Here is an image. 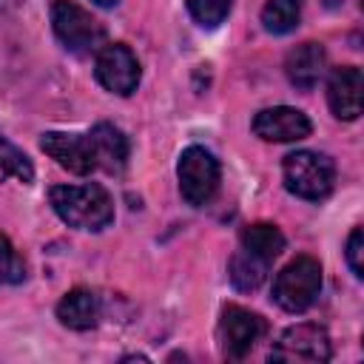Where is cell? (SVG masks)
I'll return each instance as SVG.
<instances>
[{
    "label": "cell",
    "mask_w": 364,
    "mask_h": 364,
    "mask_svg": "<svg viewBox=\"0 0 364 364\" xmlns=\"http://www.w3.org/2000/svg\"><path fill=\"white\" fill-rule=\"evenodd\" d=\"M48 202L54 213L77 230L100 233L114 222V199L100 182L54 185L48 191Z\"/></svg>",
    "instance_id": "obj_1"
},
{
    "label": "cell",
    "mask_w": 364,
    "mask_h": 364,
    "mask_svg": "<svg viewBox=\"0 0 364 364\" xmlns=\"http://www.w3.org/2000/svg\"><path fill=\"white\" fill-rule=\"evenodd\" d=\"M282 176H284V188L307 202H321L333 193L336 185V162L327 154L318 151H293L284 156L282 162Z\"/></svg>",
    "instance_id": "obj_2"
},
{
    "label": "cell",
    "mask_w": 364,
    "mask_h": 364,
    "mask_svg": "<svg viewBox=\"0 0 364 364\" xmlns=\"http://www.w3.org/2000/svg\"><path fill=\"white\" fill-rule=\"evenodd\" d=\"M318 293H321V264L307 253L290 259L276 273L270 287L273 301L287 313H304L307 307L316 304Z\"/></svg>",
    "instance_id": "obj_3"
},
{
    "label": "cell",
    "mask_w": 364,
    "mask_h": 364,
    "mask_svg": "<svg viewBox=\"0 0 364 364\" xmlns=\"http://www.w3.org/2000/svg\"><path fill=\"white\" fill-rule=\"evenodd\" d=\"M51 28L71 54H97L105 46V26L74 0L51 3Z\"/></svg>",
    "instance_id": "obj_4"
},
{
    "label": "cell",
    "mask_w": 364,
    "mask_h": 364,
    "mask_svg": "<svg viewBox=\"0 0 364 364\" xmlns=\"http://www.w3.org/2000/svg\"><path fill=\"white\" fill-rule=\"evenodd\" d=\"M176 179H179V193L188 205L193 208H202L208 205L216 191H219V182H222V168H219V159L202 148V145H188L182 154H179V162H176Z\"/></svg>",
    "instance_id": "obj_5"
},
{
    "label": "cell",
    "mask_w": 364,
    "mask_h": 364,
    "mask_svg": "<svg viewBox=\"0 0 364 364\" xmlns=\"http://www.w3.org/2000/svg\"><path fill=\"white\" fill-rule=\"evenodd\" d=\"M330 355H333L330 333L316 321H301L287 327L267 353L270 361H310V364H324L330 361Z\"/></svg>",
    "instance_id": "obj_6"
},
{
    "label": "cell",
    "mask_w": 364,
    "mask_h": 364,
    "mask_svg": "<svg viewBox=\"0 0 364 364\" xmlns=\"http://www.w3.org/2000/svg\"><path fill=\"white\" fill-rule=\"evenodd\" d=\"M94 77L105 91H111L117 97H131L139 85L142 68H139V60L131 51V46L105 43L94 54Z\"/></svg>",
    "instance_id": "obj_7"
},
{
    "label": "cell",
    "mask_w": 364,
    "mask_h": 364,
    "mask_svg": "<svg viewBox=\"0 0 364 364\" xmlns=\"http://www.w3.org/2000/svg\"><path fill=\"white\" fill-rule=\"evenodd\" d=\"M264 333H267V321L259 313L239 307V304H228L222 310L219 341H222V353L228 358H245L259 344V338Z\"/></svg>",
    "instance_id": "obj_8"
},
{
    "label": "cell",
    "mask_w": 364,
    "mask_h": 364,
    "mask_svg": "<svg viewBox=\"0 0 364 364\" xmlns=\"http://www.w3.org/2000/svg\"><path fill=\"white\" fill-rule=\"evenodd\" d=\"M250 128L264 142H299V139L310 136L313 122L304 111H299L293 105H270L253 117Z\"/></svg>",
    "instance_id": "obj_9"
},
{
    "label": "cell",
    "mask_w": 364,
    "mask_h": 364,
    "mask_svg": "<svg viewBox=\"0 0 364 364\" xmlns=\"http://www.w3.org/2000/svg\"><path fill=\"white\" fill-rule=\"evenodd\" d=\"M40 148L43 154H48L63 171L77 173V176H88L97 171L94 165V154H91V142L88 134H65V131H48L40 136Z\"/></svg>",
    "instance_id": "obj_10"
},
{
    "label": "cell",
    "mask_w": 364,
    "mask_h": 364,
    "mask_svg": "<svg viewBox=\"0 0 364 364\" xmlns=\"http://www.w3.org/2000/svg\"><path fill=\"white\" fill-rule=\"evenodd\" d=\"M361 91H364V77L361 68L355 65H341L333 68L327 80V105L336 119L353 122L361 114Z\"/></svg>",
    "instance_id": "obj_11"
},
{
    "label": "cell",
    "mask_w": 364,
    "mask_h": 364,
    "mask_svg": "<svg viewBox=\"0 0 364 364\" xmlns=\"http://www.w3.org/2000/svg\"><path fill=\"white\" fill-rule=\"evenodd\" d=\"M324 71H327V51L321 43L307 40L293 51H287L284 57V74L290 85H296L299 91H313L324 77Z\"/></svg>",
    "instance_id": "obj_12"
},
{
    "label": "cell",
    "mask_w": 364,
    "mask_h": 364,
    "mask_svg": "<svg viewBox=\"0 0 364 364\" xmlns=\"http://www.w3.org/2000/svg\"><path fill=\"white\" fill-rule=\"evenodd\" d=\"M88 142H91V154H94V165L97 171H105V173H119L128 162V154H131V145H128V136L111 125V122H97L91 131H88Z\"/></svg>",
    "instance_id": "obj_13"
},
{
    "label": "cell",
    "mask_w": 364,
    "mask_h": 364,
    "mask_svg": "<svg viewBox=\"0 0 364 364\" xmlns=\"http://www.w3.org/2000/svg\"><path fill=\"white\" fill-rule=\"evenodd\" d=\"M57 318L68 330H91L102 318V301L91 287H74L57 301Z\"/></svg>",
    "instance_id": "obj_14"
},
{
    "label": "cell",
    "mask_w": 364,
    "mask_h": 364,
    "mask_svg": "<svg viewBox=\"0 0 364 364\" xmlns=\"http://www.w3.org/2000/svg\"><path fill=\"white\" fill-rule=\"evenodd\" d=\"M239 242H242V250H247V253L264 259L267 264H270V262L284 250V245H287L284 233H282L273 222H253V225L242 228Z\"/></svg>",
    "instance_id": "obj_15"
},
{
    "label": "cell",
    "mask_w": 364,
    "mask_h": 364,
    "mask_svg": "<svg viewBox=\"0 0 364 364\" xmlns=\"http://www.w3.org/2000/svg\"><path fill=\"white\" fill-rule=\"evenodd\" d=\"M267 267H270V264H267L264 259H259V256H253V253H247V250H239V253L230 256L228 279H230V284H233L236 290L253 293V290L264 282Z\"/></svg>",
    "instance_id": "obj_16"
},
{
    "label": "cell",
    "mask_w": 364,
    "mask_h": 364,
    "mask_svg": "<svg viewBox=\"0 0 364 364\" xmlns=\"http://www.w3.org/2000/svg\"><path fill=\"white\" fill-rule=\"evenodd\" d=\"M301 20V0H267L262 9V26L270 34H290Z\"/></svg>",
    "instance_id": "obj_17"
},
{
    "label": "cell",
    "mask_w": 364,
    "mask_h": 364,
    "mask_svg": "<svg viewBox=\"0 0 364 364\" xmlns=\"http://www.w3.org/2000/svg\"><path fill=\"white\" fill-rule=\"evenodd\" d=\"M0 179H14L20 185L34 182V165L31 159L0 134Z\"/></svg>",
    "instance_id": "obj_18"
},
{
    "label": "cell",
    "mask_w": 364,
    "mask_h": 364,
    "mask_svg": "<svg viewBox=\"0 0 364 364\" xmlns=\"http://www.w3.org/2000/svg\"><path fill=\"white\" fill-rule=\"evenodd\" d=\"M26 279V262L6 233H0V287L20 284Z\"/></svg>",
    "instance_id": "obj_19"
},
{
    "label": "cell",
    "mask_w": 364,
    "mask_h": 364,
    "mask_svg": "<svg viewBox=\"0 0 364 364\" xmlns=\"http://www.w3.org/2000/svg\"><path fill=\"white\" fill-rule=\"evenodd\" d=\"M188 3V11L191 17L202 26V28H216L228 20L230 9H233V0H185Z\"/></svg>",
    "instance_id": "obj_20"
},
{
    "label": "cell",
    "mask_w": 364,
    "mask_h": 364,
    "mask_svg": "<svg viewBox=\"0 0 364 364\" xmlns=\"http://www.w3.org/2000/svg\"><path fill=\"white\" fill-rule=\"evenodd\" d=\"M344 256H347L350 270L361 279V276H364V230H361V228H353V230H350L347 245H344Z\"/></svg>",
    "instance_id": "obj_21"
},
{
    "label": "cell",
    "mask_w": 364,
    "mask_h": 364,
    "mask_svg": "<svg viewBox=\"0 0 364 364\" xmlns=\"http://www.w3.org/2000/svg\"><path fill=\"white\" fill-rule=\"evenodd\" d=\"M91 3H97V6H102V9H108V6H117V0H91Z\"/></svg>",
    "instance_id": "obj_22"
},
{
    "label": "cell",
    "mask_w": 364,
    "mask_h": 364,
    "mask_svg": "<svg viewBox=\"0 0 364 364\" xmlns=\"http://www.w3.org/2000/svg\"><path fill=\"white\" fill-rule=\"evenodd\" d=\"M17 3H23V0H0V6H17Z\"/></svg>",
    "instance_id": "obj_23"
}]
</instances>
